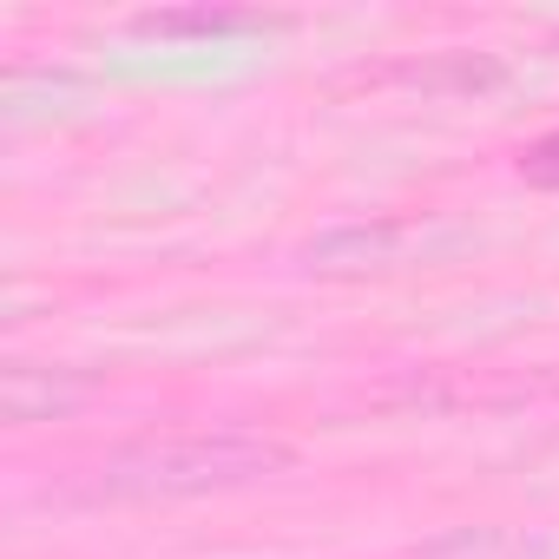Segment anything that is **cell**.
<instances>
[{
	"instance_id": "cell-1",
	"label": "cell",
	"mask_w": 559,
	"mask_h": 559,
	"mask_svg": "<svg viewBox=\"0 0 559 559\" xmlns=\"http://www.w3.org/2000/svg\"><path fill=\"white\" fill-rule=\"evenodd\" d=\"M297 454L257 435V428H211V435H152L119 454H106L86 480L99 500H198V493H230L250 480L284 474Z\"/></svg>"
},
{
	"instance_id": "cell-2",
	"label": "cell",
	"mask_w": 559,
	"mask_h": 559,
	"mask_svg": "<svg viewBox=\"0 0 559 559\" xmlns=\"http://www.w3.org/2000/svg\"><path fill=\"white\" fill-rule=\"evenodd\" d=\"M415 250H428V230L408 224V217H376V224H343L330 237H317L304 250V263L317 276H382V270H402L415 263Z\"/></svg>"
},
{
	"instance_id": "cell-3",
	"label": "cell",
	"mask_w": 559,
	"mask_h": 559,
	"mask_svg": "<svg viewBox=\"0 0 559 559\" xmlns=\"http://www.w3.org/2000/svg\"><path fill=\"white\" fill-rule=\"evenodd\" d=\"M86 395H93V382L73 376V369H34V362H14L8 376H0V408H8L14 428H27V421H53V415H73Z\"/></svg>"
},
{
	"instance_id": "cell-4",
	"label": "cell",
	"mask_w": 559,
	"mask_h": 559,
	"mask_svg": "<svg viewBox=\"0 0 559 559\" xmlns=\"http://www.w3.org/2000/svg\"><path fill=\"white\" fill-rule=\"evenodd\" d=\"M415 559H546V546L513 526H454V533L428 539Z\"/></svg>"
},
{
	"instance_id": "cell-5",
	"label": "cell",
	"mask_w": 559,
	"mask_h": 559,
	"mask_svg": "<svg viewBox=\"0 0 559 559\" xmlns=\"http://www.w3.org/2000/svg\"><path fill=\"white\" fill-rule=\"evenodd\" d=\"M139 34H243V27H263V14H237V8H185V14H139L132 21Z\"/></svg>"
},
{
	"instance_id": "cell-6",
	"label": "cell",
	"mask_w": 559,
	"mask_h": 559,
	"mask_svg": "<svg viewBox=\"0 0 559 559\" xmlns=\"http://www.w3.org/2000/svg\"><path fill=\"white\" fill-rule=\"evenodd\" d=\"M520 178H526V185H539V191H559V132L533 139V145L520 152Z\"/></svg>"
}]
</instances>
